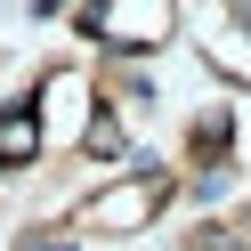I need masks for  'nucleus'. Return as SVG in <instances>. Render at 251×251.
<instances>
[{
    "instance_id": "nucleus-1",
    "label": "nucleus",
    "mask_w": 251,
    "mask_h": 251,
    "mask_svg": "<svg viewBox=\"0 0 251 251\" xmlns=\"http://www.w3.org/2000/svg\"><path fill=\"white\" fill-rule=\"evenodd\" d=\"M17 154H33V114L0 122V162H17Z\"/></svg>"
},
{
    "instance_id": "nucleus-3",
    "label": "nucleus",
    "mask_w": 251,
    "mask_h": 251,
    "mask_svg": "<svg viewBox=\"0 0 251 251\" xmlns=\"http://www.w3.org/2000/svg\"><path fill=\"white\" fill-rule=\"evenodd\" d=\"M235 17H243V25H251V0H235Z\"/></svg>"
},
{
    "instance_id": "nucleus-2",
    "label": "nucleus",
    "mask_w": 251,
    "mask_h": 251,
    "mask_svg": "<svg viewBox=\"0 0 251 251\" xmlns=\"http://www.w3.org/2000/svg\"><path fill=\"white\" fill-rule=\"evenodd\" d=\"M17 251H73V235H25Z\"/></svg>"
}]
</instances>
